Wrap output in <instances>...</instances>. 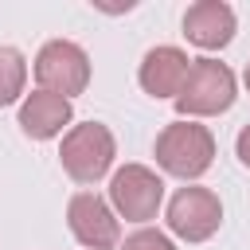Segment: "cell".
Instances as JSON below:
<instances>
[{
  "mask_svg": "<svg viewBox=\"0 0 250 250\" xmlns=\"http://www.w3.org/2000/svg\"><path fill=\"white\" fill-rule=\"evenodd\" d=\"M152 156L160 164V172L184 180V184H195L211 164H215V133L199 121H172L156 133V145H152Z\"/></svg>",
  "mask_w": 250,
  "mask_h": 250,
  "instance_id": "6da1fadb",
  "label": "cell"
},
{
  "mask_svg": "<svg viewBox=\"0 0 250 250\" xmlns=\"http://www.w3.org/2000/svg\"><path fill=\"white\" fill-rule=\"evenodd\" d=\"M238 98V78L227 62L203 55V59H191V70H188V82L176 98V113L188 117V121H199V117H219L234 105Z\"/></svg>",
  "mask_w": 250,
  "mask_h": 250,
  "instance_id": "7a4b0ae2",
  "label": "cell"
},
{
  "mask_svg": "<svg viewBox=\"0 0 250 250\" xmlns=\"http://www.w3.org/2000/svg\"><path fill=\"white\" fill-rule=\"evenodd\" d=\"M113 156H117V141H113L109 125H102V121H78V125H70V129L62 133L59 164H62V172H66L74 184H82V188H90V184H98L102 176H109Z\"/></svg>",
  "mask_w": 250,
  "mask_h": 250,
  "instance_id": "3957f363",
  "label": "cell"
},
{
  "mask_svg": "<svg viewBox=\"0 0 250 250\" xmlns=\"http://www.w3.org/2000/svg\"><path fill=\"white\" fill-rule=\"evenodd\" d=\"M39 90L59 94V98H78L90 86V55L74 39H47L31 62Z\"/></svg>",
  "mask_w": 250,
  "mask_h": 250,
  "instance_id": "277c9868",
  "label": "cell"
},
{
  "mask_svg": "<svg viewBox=\"0 0 250 250\" xmlns=\"http://www.w3.org/2000/svg\"><path fill=\"white\" fill-rule=\"evenodd\" d=\"M164 223L180 242H207L223 227V199L203 184L176 188L164 207Z\"/></svg>",
  "mask_w": 250,
  "mask_h": 250,
  "instance_id": "5b68a950",
  "label": "cell"
},
{
  "mask_svg": "<svg viewBox=\"0 0 250 250\" xmlns=\"http://www.w3.org/2000/svg\"><path fill=\"white\" fill-rule=\"evenodd\" d=\"M109 207L125 223H148L164 207V180L148 164H121L109 176Z\"/></svg>",
  "mask_w": 250,
  "mask_h": 250,
  "instance_id": "8992f818",
  "label": "cell"
},
{
  "mask_svg": "<svg viewBox=\"0 0 250 250\" xmlns=\"http://www.w3.org/2000/svg\"><path fill=\"white\" fill-rule=\"evenodd\" d=\"M66 227L78 246L86 250H117L121 246V219L98 191H74L66 199Z\"/></svg>",
  "mask_w": 250,
  "mask_h": 250,
  "instance_id": "52a82bcc",
  "label": "cell"
},
{
  "mask_svg": "<svg viewBox=\"0 0 250 250\" xmlns=\"http://www.w3.org/2000/svg\"><path fill=\"white\" fill-rule=\"evenodd\" d=\"M180 23H184V39L199 51H223L238 31V16L227 0H195L188 4Z\"/></svg>",
  "mask_w": 250,
  "mask_h": 250,
  "instance_id": "ba28073f",
  "label": "cell"
},
{
  "mask_svg": "<svg viewBox=\"0 0 250 250\" xmlns=\"http://www.w3.org/2000/svg\"><path fill=\"white\" fill-rule=\"evenodd\" d=\"M188 70H191V59L184 47L176 43H160V47H148L141 66H137V82L148 98H180L184 82H188Z\"/></svg>",
  "mask_w": 250,
  "mask_h": 250,
  "instance_id": "9c48e42d",
  "label": "cell"
},
{
  "mask_svg": "<svg viewBox=\"0 0 250 250\" xmlns=\"http://www.w3.org/2000/svg\"><path fill=\"white\" fill-rule=\"evenodd\" d=\"M16 121H20L23 137H31V141H55V137H62V133L70 129L74 105H70L66 98H59V94H47V90L35 86V90L20 102Z\"/></svg>",
  "mask_w": 250,
  "mask_h": 250,
  "instance_id": "30bf717a",
  "label": "cell"
},
{
  "mask_svg": "<svg viewBox=\"0 0 250 250\" xmlns=\"http://www.w3.org/2000/svg\"><path fill=\"white\" fill-rule=\"evenodd\" d=\"M27 98V59L20 47L0 43V109Z\"/></svg>",
  "mask_w": 250,
  "mask_h": 250,
  "instance_id": "8fae6325",
  "label": "cell"
},
{
  "mask_svg": "<svg viewBox=\"0 0 250 250\" xmlns=\"http://www.w3.org/2000/svg\"><path fill=\"white\" fill-rule=\"evenodd\" d=\"M117 250H176V242H172L164 230H156V227H137L133 234L121 238Z\"/></svg>",
  "mask_w": 250,
  "mask_h": 250,
  "instance_id": "7c38bea8",
  "label": "cell"
},
{
  "mask_svg": "<svg viewBox=\"0 0 250 250\" xmlns=\"http://www.w3.org/2000/svg\"><path fill=\"white\" fill-rule=\"evenodd\" d=\"M234 156L242 160V168H250V125L238 129V137H234Z\"/></svg>",
  "mask_w": 250,
  "mask_h": 250,
  "instance_id": "4fadbf2b",
  "label": "cell"
},
{
  "mask_svg": "<svg viewBox=\"0 0 250 250\" xmlns=\"http://www.w3.org/2000/svg\"><path fill=\"white\" fill-rule=\"evenodd\" d=\"M242 82H246V90H250V62H246V70H242Z\"/></svg>",
  "mask_w": 250,
  "mask_h": 250,
  "instance_id": "5bb4252c",
  "label": "cell"
}]
</instances>
